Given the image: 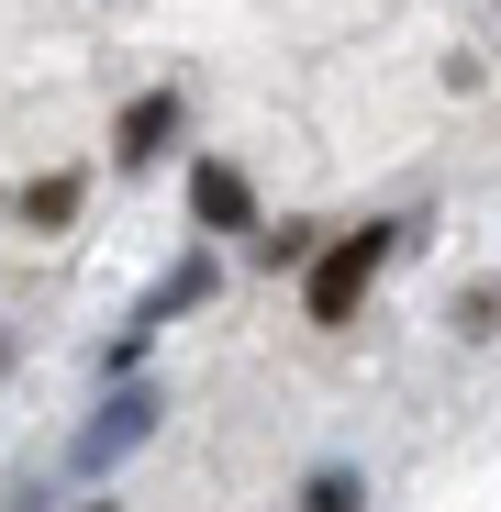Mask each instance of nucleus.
<instances>
[{
	"mask_svg": "<svg viewBox=\"0 0 501 512\" xmlns=\"http://www.w3.org/2000/svg\"><path fill=\"white\" fill-rule=\"evenodd\" d=\"M412 245V223H357V234H323V256L301 268V312L312 323H357V301L379 290V268Z\"/></svg>",
	"mask_w": 501,
	"mask_h": 512,
	"instance_id": "1",
	"label": "nucleus"
},
{
	"mask_svg": "<svg viewBox=\"0 0 501 512\" xmlns=\"http://www.w3.org/2000/svg\"><path fill=\"white\" fill-rule=\"evenodd\" d=\"M167 423V390H145V379H123V390H101V412L78 423V446H67V468L78 479H101V468H123L145 435Z\"/></svg>",
	"mask_w": 501,
	"mask_h": 512,
	"instance_id": "2",
	"label": "nucleus"
},
{
	"mask_svg": "<svg viewBox=\"0 0 501 512\" xmlns=\"http://www.w3.org/2000/svg\"><path fill=\"white\" fill-rule=\"evenodd\" d=\"M179 123H190V90H145V101H123V123H112V167L134 179V167H156L167 145H179Z\"/></svg>",
	"mask_w": 501,
	"mask_h": 512,
	"instance_id": "3",
	"label": "nucleus"
},
{
	"mask_svg": "<svg viewBox=\"0 0 501 512\" xmlns=\"http://www.w3.org/2000/svg\"><path fill=\"white\" fill-rule=\"evenodd\" d=\"M190 223H201V234H257V190H245V167L190 156Z\"/></svg>",
	"mask_w": 501,
	"mask_h": 512,
	"instance_id": "4",
	"label": "nucleus"
},
{
	"mask_svg": "<svg viewBox=\"0 0 501 512\" xmlns=\"http://www.w3.org/2000/svg\"><path fill=\"white\" fill-rule=\"evenodd\" d=\"M212 290H223V256H212V245H190L179 268H167V279H156V290L134 301V334H156V323H179V312H201Z\"/></svg>",
	"mask_w": 501,
	"mask_h": 512,
	"instance_id": "5",
	"label": "nucleus"
},
{
	"mask_svg": "<svg viewBox=\"0 0 501 512\" xmlns=\"http://www.w3.org/2000/svg\"><path fill=\"white\" fill-rule=\"evenodd\" d=\"M78 201H90V167H45V179L12 190V223H23V234H67Z\"/></svg>",
	"mask_w": 501,
	"mask_h": 512,
	"instance_id": "6",
	"label": "nucleus"
},
{
	"mask_svg": "<svg viewBox=\"0 0 501 512\" xmlns=\"http://www.w3.org/2000/svg\"><path fill=\"white\" fill-rule=\"evenodd\" d=\"M290 512H368V468H346V457H323V468H301Z\"/></svg>",
	"mask_w": 501,
	"mask_h": 512,
	"instance_id": "7",
	"label": "nucleus"
},
{
	"mask_svg": "<svg viewBox=\"0 0 501 512\" xmlns=\"http://www.w3.org/2000/svg\"><path fill=\"white\" fill-rule=\"evenodd\" d=\"M245 256H257L268 279H279V268H312V256H323V223H257V234H245Z\"/></svg>",
	"mask_w": 501,
	"mask_h": 512,
	"instance_id": "8",
	"label": "nucleus"
},
{
	"mask_svg": "<svg viewBox=\"0 0 501 512\" xmlns=\"http://www.w3.org/2000/svg\"><path fill=\"white\" fill-rule=\"evenodd\" d=\"M446 334H457V346H490V334H501V279H468L446 301Z\"/></svg>",
	"mask_w": 501,
	"mask_h": 512,
	"instance_id": "9",
	"label": "nucleus"
},
{
	"mask_svg": "<svg viewBox=\"0 0 501 512\" xmlns=\"http://www.w3.org/2000/svg\"><path fill=\"white\" fill-rule=\"evenodd\" d=\"M0 512H45V490H34V479H23V490H0Z\"/></svg>",
	"mask_w": 501,
	"mask_h": 512,
	"instance_id": "10",
	"label": "nucleus"
},
{
	"mask_svg": "<svg viewBox=\"0 0 501 512\" xmlns=\"http://www.w3.org/2000/svg\"><path fill=\"white\" fill-rule=\"evenodd\" d=\"M0 368H12V323H0Z\"/></svg>",
	"mask_w": 501,
	"mask_h": 512,
	"instance_id": "11",
	"label": "nucleus"
},
{
	"mask_svg": "<svg viewBox=\"0 0 501 512\" xmlns=\"http://www.w3.org/2000/svg\"><path fill=\"white\" fill-rule=\"evenodd\" d=\"M78 512H123V501H78Z\"/></svg>",
	"mask_w": 501,
	"mask_h": 512,
	"instance_id": "12",
	"label": "nucleus"
}]
</instances>
